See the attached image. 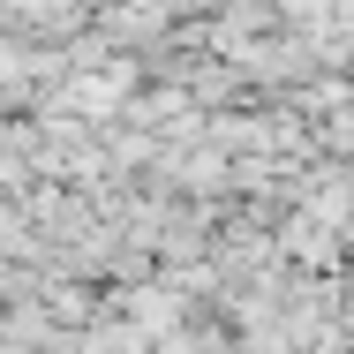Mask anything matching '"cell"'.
<instances>
[{
	"instance_id": "obj_1",
	"label": "cell",
	"mask_w": 354,
	"mask_h": 354,
	"mask_svg": "<svg viewBox=\"0 0 354 354\" xmlns=\"http://www.w3.org/2000/svg\"><path fill=\"white\" fill-rule=\"evenodd\" d=\"M75 354H158L151 339H143L129 317H113V309H98V324H83V339H75Z\"/></svg>"
}]
</instances>
